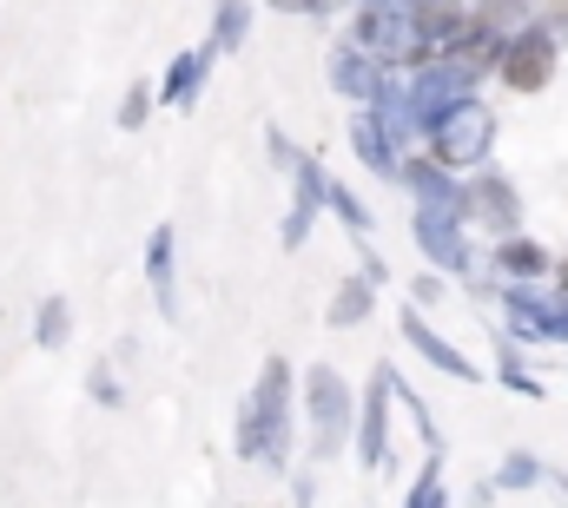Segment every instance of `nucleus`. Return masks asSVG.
<instances>
[{
	"label": "nucleus",
	"mask_w": 568,
	"mask_h": 508,
	"mask_svg": "<svg viewBox=\"0 0 568 508\" xmlns=\"http://www.w3.org/2000/svg\"><path fill=\"white\" fill-rule=\"evenodd\" d=\"M232 449H239V463H265V469L291 463V364L284 357H265L252 396L239 403Z\"/></svg>",
	"instance_id": "nucleus-1"
},
{
	"label": "nucleus",
	"mask_w": 568,
	"mask_h": 508,
	"mask_svg": "<svg viewBox=\"0 0 568 508\" xmlns=\"http://www.w3.org/2000/svg\"><path fill=\"white\" fill-rule=\"evenodd\" d=\"M424 139L443 172H469V165H483L496 152V106H483V93H456L424 126Z\"/></svg>",
	"instance_id": "nucleus-2"
},
{
	"label": "nucleus",
	"mask_w": 568,
	"mask_h": 508,
	"mask_svg": "<svg viewBox=\"0 0 568 508\" xmlns=\"http://www.w3.org/2000/svg\"><path fill=\"white\" fill-rule=\"evenodd\" d=\"M351 40L364 53H377L384 67H417L424 60L417 7H397V0H351Z\"/></svg>",
	"instance_id": "nucleus-3"
},
{
	"label": "nucleus",
	"mask_w": 568,
	"mask_h": 508,
	"mask_svg": "<svg viewBox=\"0 0 568 508\" xmlns=\"http://www.w3.org/2000/svg\"><path fill=\"white\" fill-rule=\"evenodd\" d=\"M351 409H357V396H351L344 370L337 364H311V377H304V416H311V456L317 463H331V456L351 449Z\"/></svg>",
	"instance_id": "nucleus-4"
},
{
	"label": "nucleus",
	"mask_w": 568,
	"mask_h": 508,
	"mask_svg": "<svg viewBox=\"0 0 568 508\" xmlns=\"http://www.w3.org/2000/svg\"><path fill=\"white\" fill-rule=\"evenodd\" d=\"M556 60H562V40L542 27V20H529L523 33H509L503 47H496V80L509 87V93H542L549 80H556Z\"/></svg>",
	"instance_id": "nucleus-5"
},
{
	"label": "nucleus",
	"mask_w": 568,
	"mask_h": 508,
	"mask_svg": "<svg viewBox=\"0 0 568 508\" xmlns=\"http://www.w3.org/2000/svg\"><path fill=\"white\" fill-rule=\"evenodd\" d=\"M503 337L516 344H568V297L536 284H503Z\"/></svg>",
	"instance_id": "nucleus-6"
},
{
	"label": "nucleus",
	"mask_w": 568,
	"mask_h": 508,
	"mask_svg": "<svg viewBox=\"0 0 568 508\" xmlns=\"http://www.w3.org/2000/svg\"><path fill=\"white\" fill-rule=\"evenodd\" d=\"M410 238H417V252H424L443 277H476V245H469V225H463L456 212L410 205Z\"/></svg>",
	"instance_id": "nucleus-7"
},
{
	"label": "nucleus",
	"mask_w": 568,
	"mask_h": 508,
	"mask_svg": "<svg viewBox=\"0 0 568 508\" xmlns=\"http://www.w3.org/2000/svg\"><path fill=\"white\" fill-rule=\"evenodd\" d=\"M469 219L489 225L496 238H503V232H523V192H516L509 172H489V159L463 172V225H469Z\"/></svg>",
	"instance_id": "nucleus-8"
},
{
	"label": "nucleus",
	"mask_w": 568,
	"mask_h": 508,
	"mask_svg": "<svg viewBox=\"0 0 568 508\" xmlns=\"http://www.w3.org/2000/svg\"><path fill=\"white\" fill-rule=\"evenodd\" d=\"M351 456H357L371 476L390 469V383H384V364H377L371 389H364L357 409H351Z\"/></svg>",
	"instance_id": "nucleus-9"
},
{
	"label": "nucleus",
	"mask_w": 568,
	"mask_h": 508,
	"mask_svg": "<svg viewBox=\"0 0 568 508\" xmlns=\"http://www.w3.org/2000/svg\"><path fill=\"white\" fill-rule=\"evenodd\" d=\"M212 40H199V47H185V53H172L165 60V73H159V87H152V106H165V113H192L199 106V93H205V73H212Z\"/></svg>",
	"instance_id": "nucleus-10"
},
{
	"label": "nucleus",
	"mask_w": 568,
	"mask_h": 508,
	"mask_svg": "<svg viewBox=\"0 0 568 508\" xmlns=\"http://www.w3.org/2000/svg\"><path fill=\"white\" fill-rule=\"evenodd\" d=\"M324 80H331V93H337L344 106H371V100H377V87H384V60H377V53H364L357 40H337V47H331V60H324Z\"/></svg>",
	"instance_id": "nucleus-11"
},
{
	"label": "nucleus",
	"mask_w": 568,
	"mask_h": 508,
	"mask_svg": "<svg viewBox=\"0 0 568 508\" xmlns=\"http://www.w3.org/2000/svg\"><path fill=\"white\" fill-rule=\"evenodd\" d=\"M390 185H404L417 205H436V212H456V219H463V172H443L429 152H424V159H417V152H404Z\"/></svg>",
	"instance_id": "nucleus-12"
},
{
	"label": "nucleus",
	"mask_w": 568,
	"mask_h": 508,
	"mask_svg": "<svg viewBox=\"0 0 568 508\" xmlns=\"http://www.w3.org/2000/svg\"><path fill=\"white\" fill-rule=\"evenodd\" d=\"M397 331H404V344L424 357L429 370H443V377H456V383H483V377H489V370H476V364H469L449 337H436V331H429L424 311H404V317H397Z\"/></svg>",
	"instance_id": "nucleus-13"
},
{
	"label": "nucleus",
	"mask_w": 568,
	"mask_h": 508,
	"mask_svg": "<svg viewBox=\"0 0 568 508\" xmlns=\"http://www.w3.org/2000/svg\"><path fill=\"white\" fill-rule=\"evenodd\" d=\"M145 284H152L159 317L179 324V232L172 225H152V238H145Z\"/></svg>",
	"instance_id": "nucleus-14"
},
{
	"label": "nucleus",
	"mask_w": 568,
	"mask_h": 508,
	"mask_svg": "<svg viewBox=\"0 0 568 508\" xmlns=\"http://www.w3.org/2000/svg\"><path fill=\"white\" fill-rule=\"evenodd\" d=\"M351 152H357V159H364L377 179H397V159H404V145L377 126V113H371V106H351Z\"/></svg>",
	"instance_id": "nucleus-15"
},
{
	"label": "nucleus",
	"mask_w": 568,
	"mask_h": 508,
	"mask_svg": "<svg viewBox=\"0 0 568 508\" xmlns=\"http://www.w3.org/2000/svg\"><path fill=\"white\" fill-rule=\"evenodd\" d=\"M489 257H496V277H503V284H536V277H549V252H542L536 238H523V232H503Z\"/></svg>",
	"instance_id": "nucleus-16"
},
{
	"label": "nucleus",
	"mask_w": 568,
	"mask_h": 508,
	"mask_svg": "<svg viewBox=\"0 0 568 508\" xmlns=\"http://www.w3.org/2000/svg\"><path fill=\"white\" fill-rule=\"evenodd\" d=\"M371 311H377V284L351 271V277H337V291H331V311H324V324L351 331V324H371Z\"/></svg>",
	"instance_id": "nucleus-17"
},
{
	"label": "nucleus",
	"mask_w": 568,
	"mask_h": 508,
	"mask_svg": "<svg viewBox=\"0 0 568 508\" xmlns=\"http://www.w3.org/2000/svg\"><path fill=\"white\" fill-rule=\"evenodd\" d=\"M252 20H258V7L252 0H219L212 7V53H245V40H252Z\"/></svg>",
	"instance_id": "nucleus-18"
},
{
	"label": "nucleus",
	"mask_w": 568,
	"mask_h": 508,
	"mask_svg": "<svg viewBox=\"0 0 568 508\" xmlns=\"http://www.w3.org/2000/svg\"><path fill=\"white\" fill-rule=\"evenodd\" d=\"M542 482H549V463H542V456H529V449H509V456L496 463V482H489V489H476V496L489 502L496 489H542Z\"/></svg>",
	"instance_id": "nucleus-19"
},
{
	"label": "nucleus",
	"mask_w": 568,
	"mask_h": 508,
	"mask_svg": "<svg viewBox=\"0 0 568 508\" xmlns=\"http://www.w3.org/2000/svg\"><path fill=\"white\" fill-rule=\"evenodd\" d=\"M324 212H337V225H344L351 238H371V225H377V212H371L344 179H324Z\"/></svg>",
	"instance_id": "nucleus-20"
},
{
	"label": "nucleus",
	"mask_w": 568,
	"mask_h": 508,
	"mask_svg": "<svg viewBox=\"0 0 568 508\" xmlns=\"http://www.w3.org/2000/svg\"><path fill=\"white\" fill-rule=\"evenodd\" d=\"M33 344H40V350H67V344H73V304H67V297H40V311H33Z\"/></svg>",
	"instance_id": "nucleus-21"
},
{
	"label": "nucleus",
	"mask_w": 568,
	"mask_h": 508,
	"mask_svg": "<svg viewBox=\"0 0 568 508\" xmlns=\"http://www.w3.org/2000/svg\"><path fill=\"white\" fill-rule=\"evenodd\" d=\"M496 383H503V389H516V396H529V403H542V396H549V383L523 370V357H516V337H503V350H496Z\"/></svg>",
	"instance_id": "nucleus-22"
},
{
	"label": "nucleus",
	"mask_w": 568,
	"mask_h": 508,
	"mask_svg": "<svg viewBox=\"0 0 568 508\" xmlns=\"http://www.w3.org/2000/svg\"><path fill=\"white\" fill-rule=\"evenodd\" d=\"M317 212H324V199H304V192H291V205H284V225H278V245H284V252H297V245L311 238Z\"/></svg>",
	"instance_id": "nucleus-23"
},
{
	"label": "nucleus",
	"mask_w": 568,
	"mask_h": 508,
	"mask_svg": "<svg viewBox=\"0 0 568 508\" xmlns=\"http://www.w3.org/2000/svg\"><path fill=\"white\" fill-rule=\"evenodd\" d=\"M384 383H390V396H397V403H404V416H410V429H417V436H424V449H443V436H436V423H429L424 396H417V389H410V383L397 377V370H390V364H384Z\"/></svg>",
	"instance_id": "nucleus-24"
},
{
	"label": "nucleus",
	"mask_w": 568,
	"mask_h": 508,
	"mask_svg": "<svg viewBox=\"0 0 568 508\" xmlns=\"http://www.w3.org/2000/svg\"><path fill=\"white\" fill-rule=\"evenodd\" d=\"M404 502H410V508H443V502H449V482H443V449H429L424 476L404 489Z\"/></svg>",
	"instance_id": "nucleus-25"
},
{
	"label": "nucleus",
	"mask_w": 568,
	"mask_h": 508,
	"mask_svg": "<svg viewBox=\"0 0 568 508\" xmlns=\"http://www.w3.org/2000/svg\"><path fill=\"white\" fill-rule=\"evenodd\" d=\"M87 396H93L100 409H126V389L113 377V364H93V370H87Z\"/></svg>",
	"instance_id": "nucleus-26"
},
{
	"label": "nucleus",
	"mask_w": 568,
	"mask_h": 508,
	"mask_svg": "<svg viewBox=\"0 0 568 508\" xmlns=\"http://www.w3.org/2000/svg\"><path fill=\"white\" fill-rule=\"evenodd\" d=\"M145 120H152V87H145V80H133V87H126V100H120V126L140 132Z\"/></svg>",
	"instance_id": "nucleus-27"
},
{
	"label": "nucleus",
	"mask_w": 568,
	"mask_h": 508,
	"mask_svg": "<svg viewBox=\"0 0 568 508\" xmlns=\"http://www.w3.org/2000/svg\"><path fill=\"white\" fill-rule=\"evenodd\" d=\"M265 7L297 13V20H317V13H337V7H351V0H265Z\"/></svg>",
	"instance_id": "nucleus-28"
},
{
	"label": "nucleus",
	"mask_w": 568,
	"mask_h": 508,
	"mask_svg": "<svg viewBox=\"0 0 568 508\" xmlns=\"http://www.w3.org/2000/svg\"><path fill=\"white\" fill-rule=\"evenodd\" d=\"M265 152H272V165H291V159H297V139H284V126H265Z\"/></svg>",
	"instance_id": "nucleus-29"
},
{
	"label": "nucleus",
	"mask_w": 568,
	"mask_h": 508,
	"mask_svg": "<svg viewBox=\"0 0 568 508\" xmlns=\"http://www.w3.org/2000/svg\"><path fill=\"white\" fill-rule=\"evenodd\" d=\"M357 277H371V284L384 291V284H390V264H384L377 252H357Z\"/></svg>",
	"instance_id": "nucleus-30"
},
{
	"label": "nucleus",
	"mask_w": 568,
	"mask_h": 508,
	"mask_svg": "<svg viewBox=\"0 0 568 508\" xmlns=\"http://www.w3.org/2000/svg\"><path fill=\"white\" fill-rule=\"evenodd\" d=\"M429 304H443V271H424L417 277V311H429Z\"/></svg>",
	"instance_id": "nucleus-31"
},
{
	"label": "nucleus",
	"mask_w": 568,
	"mask_h": 508,
	"mask_svg": "<svg viewBox=\"0 0 568 508\" xmlns=\"http://www.w3.org/2000/svg\"><path fill=\"white\" fill-rule=\"evenodd\" d=\"M549 264H556V291L568 297V257H549Z\"/></svg>",
	"instance_id": "nucleus-32"
}]
</instances>
